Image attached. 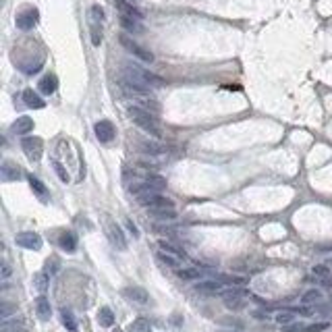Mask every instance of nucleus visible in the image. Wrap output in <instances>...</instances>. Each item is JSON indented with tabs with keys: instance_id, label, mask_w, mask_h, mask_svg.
<instances>
[{
	"instance_id": "6e6552de",
	"label": "nucleus",
	"mask_w": 332,
	"mask_h": 332,
	"mask_svg": "<svg viewBox=\"0 0 332 332\" xmlns=\"http://www.w3.org/2000/svg\"><path fill=\"white\" fill-rule=\"evenodd\" d=\"M15 241H17V245L23 247V249H31V251H40L42 249V237L38 233H31V231L19 233L15 237Z\"/></svg>"
},
{
	"instance_id": "aec40b11",
	"label": "nucleus",
	"mask_w": 332,
	"mask_h": 332,
	"mask_svg": "<svg viewBox=\"0 0 332 332\" xmlns=\"http://www.w3.org/2000/svg\"><path fill=\"white\" fill-rule=\"evenodd\" d=\"M118 21H120V25H123V29L129 31V33H144V23L139 21V19H131V17H123V15H120Z\"/></svg>"
},
{
	"instance_id": "473e14b6",
	"label": "nucleus",
	"mask_w": 332,
	"mask_h": 332,
	"mask_svg": "<svg viewBox=\"0 0 332 332\" xmlns=\"http://www.w3.org/2000/svg\"><path fill=\"white\" fill-rule=\"evenodd\" d=\"M56 272H58V259L56 257H50L46 261V274L52 276V274H56Z\"/></svg>"
},
{
	"instance_id": "2f4dec72",
	"label": "nucleus",
	"mask_w": 332,
	"mask_h": 332,
	"mask_svg": "<svg viewBox=\"0 0 332 332\" xmlns=\"http://www.w3.org/2000/svg\"><path fill=\"white\" fill-rule=\"evenodd\" d=\"M52 168H54V172L58 174V179H60L62 183H69V172L62 168V164H60L58 160H52Z\"/></svg>"
},
{
	"instance_id": "bb28decb",
	"label": "nucleus",
	"mask_w": 332,
	"mask_h": 332,
	"mask_svg": "<svg viewBox=\"0 0 332 332\" xmlns=\"http://www.w3.org/2000/svg\"><path fill=\"white\" fill-rule=\"evenodd\" d=\"M127 332H152V326H150V322L146 318H137V320H133L129 324Z\"/></svg>"
},
{
	"instance_id": "423d86ee",
	"label": "nucleus",
	"mask_w": 332,
	"mask_h": 332,
	"mask_svg": "<svg viewBox=\"0 0 332 332\" xmlns=\"http://www.w3.org/2000/svg\"><path fill=\"white\" fill-rule=\"evenodd\" d=\"M120 44H123V48L129 52V54H133L135 58H139L142 62H154V54H152V52L146 50L144 46H139L137 42H133L131 38L120 36Z\"/></svg>"
},
{
	"instance_id": "6ab92c4d",
	"label": "nucleus",
	"mask_w": 332,
	"mask_h": 332,
	"mask_svg": "<svg viewBox=\"0 0 332 332\" xmlns=\"http://www.w3.org/2000/svg\"><path fill=\"white\" fill-rule=\"evenodd\" d=\"M23 102H25V106L36 108V110H40V108L46 106V102L40 98V94H36L33 90H25V92H23Z\"/></svg>"
},
{
	"instance_id": "f8f14e48",
	"label": "nucleus",
	"mask_w": 332,
	"mask_h": 332,
	"mask_svg": "<svg viewBox=\"0 0 332 332\" xmlns=\"http://www.w3.org/2000/svg\"><path fill=\"white\" fill-rule=\"evenodd\" d=\"M114 7H116V11L123 15V17H131V19H139V21L144 19L142 11L135 9V7L129 3V0H114Z\"/></svg>"
},
{
	"instance_id": "a878e982",
	"label": "nucleus",
	"mask_w": 332,
	"mask_h": 332,
	"mask_svg": "<svg viewBox=\"0 0 332 332\" xmlns=\"http://www.w3.org/2000/svg\"><path fill=\"white\" fill-rule=\"evenodd\" d=\"M98 324L104 326V328H110L114 324V313H112L110 307H102L98 311Z\"/></svg>"
},
{
	"instance_id": "58836bf2",
	"label": "nucleus",
	"mask_w": 332,
	"mask_h": 332,
	"mask_svg": "<svg viewBox=\"0 0 332 332\" xmlns=\"http://www.w3.org/2000/svg\"><path fill=\"white\" fill-rule=\"evenodd\" d=\"M114 332H123V330H114Z\"/></svg>"
},
{
	"instance_id": "4c0bfd02",
	"label": "nucleus",
	"mask_w": 332,
	"mask_h": 332,
	"mask_svg": "<svg viewBox=\"0 0 332 332\" xmlns=\"http://www.w3.org/2000/svg\"><path fill=\"white\" fill-rule=\"evenodd\" d=\"M127 226H129V231H131V235L133 237H139V231H137V226L131 222V220H127Z\"/></svg>"
},
{
	"instance_id": "f704fd0d",
	"label": "nucleus",
	"mask_w": 332,
	"mask_h": 332,
	"mask_svg": "<svg viewBox=\"0 0 332 332\" xmlns=\"http://www.w3.org/2000/svg\"><path fill=\"white\" fill-rule=\"evenodd\" d=\"M328 328V322H320V324H311V326H307L303 332H322V330H326Z\"/></svg>"
},
{
	"instance_id": "dca6fc26",
	"label": "nucleus",
	"mask_w": 332,
	"mask_h": 332,
	"mask_svg": "<svg viewBox=\"0 0 332 332\" xmlns=\"http://www.w3.org/2000/svg\"><path fill=\"white\" fill-rule=\"evenodd\" d=\"M58 245H60V249L62 251H67V253H73L75 249H77V235L75 233H62L60 235V239H58Z\"/></svg>"
},
{
	"instance_id": "39448f33",
	"label": "nucleus",
	"mask_w": 332,
	"mask_h": 332,
	"mask_svg": "<svg viewBox=\"0 0 332 332\" xmlns=\"http://www.w3.org/2000/svg\"><path fill=\"white\" fill-rule=\"evenodd\" d=\"M21 150L25 152V156L31 162H38L42 158V154H44V142L40 137H23Z\"/></svg>"
},
{
	"instance_id": "f3484780",
	"label": "nucleus",
	"mask_w": 332,
	"mask_h": 332,
	"mask_svg": "<svg viewBox=\"0 0 332 332\" xmlns=\"http://www.w3.org/2000/svg\"><path fill=\"white\" fill-rule=\"evenodd\" d=\"M31 131H33V120L29 116H19L13 123V133H17V135H27Z\"/></svg>"
},
{
	"instance_id": "7c9ffc66",
	"label": "nucleus",
	"mask_w": 332,
	"mask_h": 332,
	"mask_svg": "<svg viewBox=\"0 0 332 332\" xmlns=\"http://www.w3.org/2000/svg\"><path fill=\"white\" fill-rule=\"evenodd\" d=\"M179 278H185V281H193V278H200L202 276V270L197 268H185V270H177Z\"/></svg>"
},
{
	"instance_id": "4be33fe9",
	"label": "nucleus",
	"mask_w": 332,
	"mask_h": 332,
	"mask_svg": "<svg viewBox=\"0 0 332 332\" xmlns=\"http://www.w3.org/2000/svg\"><path fill=\"white\" fill-rule=\"evenodd\" d=\"M139 150L148 156H164L166 154V148L160 146V144H152V142H142L139 144Z\"/></svg>"
},
{
	"instance_id": "a211bd4d",
	"label": "nucleus",
	"mask_w": 332,
	"mask_h": 332,
	"mask_svg": "<svg viewBox=\"0 0 332 332\" xmlns=\"http://www.w3.org/2000/svg\"><path fill=\"white\" fill-rule=\"evenodd\" d=\"M36 313H38V318L40 320H50V316H52V307H50V301L46 299L44 295H40L38 299H36Z\"/></svg>"
},
{
	"instance_id": "9b49d317",
	"label": "nucleus",
	"mask_w": 332,
	"mask_h": 332,
	"mask_svg": "<svg viewBox=\"0 0 332 332\" xmlns=\"http://www.w3.org/2000/svg\"><path fill=\"white\" fill-rule=\"evenodd\" d=\"M123 297H127L129 301L139 303V305H144V303L150 301V295H148V291L144 287H127V289H123Z\"/></svg>"
},
{
	"instance_id": "c85d7f7f",
	"label": "nucleus",
	"mask_w": 332,
	"mask_h": 332,
	"mask_svg": "<svg viewBox=\"0 0 332 332\" xmlns=\"http://www.w3.org/2000/svg\"><path fill=\"white\" fill-rule=\"evenodd\" d=\"M158 245H160V251H164V253H170V255H177V257H185V251H181L179 247H174V245H170V243L168 241H160L158 243Z\"/></svg>"
},
{
	"instance_id": "9d476101",
	"label": "nucleus",
	"mask_w": 332,
	"mask_h": 332,
	"mask_svg": "<svg viewBox=\"0 0 332 332\" xmlns=\"http://www.w3.org/2000/svg\"><path fill=\"white\" fill-rule=\"evenodd\" d=\"M94 133L100 139V144H110L114 139V135H116V129H114V125L110 123V120H98L96 127H94Z\"/></svg>"
},
{
	"instance_id": "5701e85b",
	"label": "nucleus",
	"mask_w": 332,
	"mask_h": 332,
	"mask_svg": "<svg viewBox=\"0 0 332 332\" xmlns=\"http://www.w3.org/2000/svg\"><path fill=\"white\" fill-rule=\"evenodd\" d=\"M48 285H50V276L46 272H38L33 274V289H36L40 295H44L48 291Z\"/></svg>"
},
{
	"instance_id": "cd10ccee",
	"label": "nucleus",
	"mask_w": 332,
	"mask_h": 332,
	"mask_svg": "<svg viewBox=\"0 0 332 332\" xmlns=\"http://www.w3.org/2000/svg\"><path fill=\"white\" fill-rule=\"evenodd\" d=\"M60 318H62V324H64V328H67L69 332H77V322H75V318H73L71 309H62V311H60Z\"/></svg>"
},
{
	"instance_id": "7ed1b4c3",
	"label": "nucleus",
	"mask_w": 332,
	"mask_h": 332,
	"mask_svg": "<svg viewBox=\"0 0 332 332\" xmlns=\"http://www.w3.org/2000/svg\"><path fill=\"white\" fill-rule=\"evenodd\" d=\"M102 229H104V233H106V237H108V241L112 243V247H116V249H120V251H125L127 249V239H125V235H123V229L110 218V216H104L102 218Z\"/></svg>"
},
{
	"instance_id": "412c9836",
	"label": "nucleus",
	"mask_w": 332,
	"mask_h": 332,
	"mask_svg": "<svg viewBox=\"0 0 332 332\" xmlns=\"http://www.w3.org/2000/svg\"><path fill=\"white\" fill-rule=\"evenodd\" d=\"M3 177L5 181H19L21 179V168L13 164L11 160H5L3 162Z\"/></svg>"
},
{
	"instance_id": "f03ea898",
	"label": "nucleus",
	"mask_w": 332,
	"mask_h": 332,
	"mask_svg": "<svg viewBox=\"0 0 332 332\" xmlns=\"http://www.w3.org/2000/svg\"><path fill=\"white\" fill-rule=\"evenodd\" d=\"M129 118H131L142 131H146L148 135H152V137H156V139L162 137L160 120H158V116H156L154 112H150V110H146V108H142V106H129Z\"/></svg>"
},
{
	"instance_id": "393cba45",
	"label": "nucleus",
	"mask_w": 332,
	"mask_h": 332,
	"mask_svg": "<svg viewBox=\"0 0 332 332\" xmlns=\"http://www.w3.org/2000/svg\"><path fill=\"white\" fill-rule=\"evenodd\" d=\"M322 291L320 289H309V291H305L303 293V297H301V303L303 305H316V303H320L322 301Z\"/></svg>"
},
{
	"instance_id": "ddd939ff",
	"label": "nucleus",
	"mask_w": 332,
	"mask_h": 332,
	"mask_svg": "<svg viewBox=\"0 0 332 332\" xmlns=\"http://www.w3.org/2000/svg\"><path fill=\"white\" fill-rule=\"evenodd\" d=\"M222 287H224V283H220V281H202L195 285V291L202 295H216V293L224 291Z\"/></svg>"
},
{
	"instance_id": "72a5a7b5",
	"label": "nucleus",
	"mask_w": 332,
	"mask_h": 332,
	"mask_svg": "<svg viewBox=\"0 0 332 332\" xmlns=\"http://www.w3.org/2000/svg\"><path fill=\"white\" fill-rule=\"evenodd\" d=\"M316 276H322V278H326L328 274H330V270H328V266H324V264H320V266H313V270H311Z\"/></svg>"
},
{
	"instance_id": "f257e3e1",
	"label": "nucleus",
	"mask_w": 332,
	"mask_h": 332,
	"mask_svg": "<svg viewBox=\"0 0 332 332\" xmlns=\"http://www.w3.org/2000/svg\"><path fill=\"white\" fill-rule=\"evenodd\" d=\"M123 83L142 87V90H152V87H162L164 79L146 71L139 64H125L123 67Z\"/></svg>"
},
{
	"instance_id": "c756f323",
	"label": "nucleus",
	"mask_w": 332,
	"mask_h": 332,
	"mask_svg": "<svg viewBox=\"0 0 332 332\" xmlns=\"http://www.w3.org/2000/svg\"><path fill=\"white\" fill-rule=\"evenodd\" d=\"M160 259H162V264H166V266H170V268H179L181 266V257H177V255H170V253H164V251H160V255H158Z\"/></svg>"
},
{
	"instance_id": "2eb2a0df",
	"label": "nucleus",
	"mask_w": 332,
	"mask_h": 332,
	"mask_svg": "<svg viewBox=\"0 0 332 332\" xmlns=\"http://www.w3.org/2000/svg\"><path fill=\"white\" fill-rule=\"evenodd\" d=\"M40 92L44 94V96H50V94H54L56 92V87H58V79H56V75H52V73H48V75H44L42 79H40Z\"/></svg>"
},
{
	"instance_id": "20e7f679",
	"label": "nucleus",
	"mask_w": 332,
	"mask_h": 332,
	"mask_svg": "<svg viewBox=\"0 0 332 332\" xmlns=\"http://www.w3.org/2000/svg\"><path fill=\"white\" fill-rule=\"evenodd\" d=\"M222 297V301L224 305L229 307V309H243L245 307V301H247V291L245 289H241V287H229V289H224L220 293Z\"/></svg>"
},
{
	"instance_id": "c9c22d12",
	"label": "nucleus",
	"mask_w": 332,
	"mask_h": 332,
	"mask_svg": "<svg viewBox=\"0 0 332 332\" xmlns=\"http://www.w3.org/2000/svg\"><path fill=\"white\" fill-rule=\"evenodd\" d=\"M305 328H301V324H289V326H285V332H303Z\"/></svg>"
},
{
	"instance_id": "4468645a",
	"label": "nucleus",
	"mask_w": 332,
	"mask_h": 332,
	"mask_svg": "<svg viewBox=\"0 0 332 332\" xmlns=\"http://www.w3.org/2000/svg\"><path fill=\"white\" fill-rule=\"evenodd\" d=\"M27 181H29V187L33 189V193H36V197L42 204H46L48 202V189H46V185L38 177H33V174H27Z\"/></svg>"
},
{
	"instance_id": "1a4fd4ad",
	"label": "nucleus",
	"mask_w": 332,
	"mask_h": 332,
	"mask_svg": "<svg viewBox=\"0 0 332 332\" xmlns=\"http://www.w3.org/2000/svg\"><path fill=\"white\" fill-rule=\"evenodd\" d=\"M38 19H40L38 9H25L23 13L17 15V27L23 29V31H29V29L36 27Z\"/></svg>"
},
{
	"instance_id": "e433bc0d",
	"label": "nucleus",
	"mask_w": 332,
	"mask_h": 332,
	"mask_svg": "<svg viewBox=\"0 0 332 332\" xmlns=\"http://www.w3.org/2000/svg\"><path fill=\"white\" fill-rule=\"evenodd\" d=\"M9 276H11V266L7 264V261H3V278H5V281H7Z\"/></svg>"
},
{
	"instance_id": "b1692460",
	"label": "nucleus",
	"mask_w": 332,
	"mask_h": 332,
	"mask_svg": "<svg viewBox=\"0 0 332 332\" xmlns=\"http://www.w3.org/2000/svg\"><path fill=\"white\" fill-rule=\"evenodd\" d=\"M276 324H281V326H289L297 320V311L295 309H283V311H278L276 316H274Z\"/></svg>"
},
{
	"instance_id": "0eeeda50",
	"label": "nucleus",
	"mask_w": 332,
	"mask_h": 332,
	"mask_svg": "<svg viewBox=\"0 0 332 332\" xmlns=\"http://www.w3.org/2000/svg\"><path fill=\"white\" fill-rule=\"evenodd\" d=\"M102 21H104V11L102 7L94 5L90 11V25H92V44L100 46L102 42Z\"/></svg>"
}]
</instances>
